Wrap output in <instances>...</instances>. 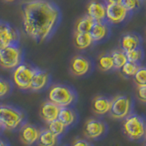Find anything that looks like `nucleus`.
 <instances>
[{"label":"nucleus","mask_w":146,"mask_h":146,"mask_svg":"<svg viewBox=\"0 0 146 146\" xmlns=\"http://www.w3.org/2000/svg\"><path fill=\"white\" fill-rule=\"evenodd\" d=\"M59 20V10L48 0H27L22 6V24L31 39L41 43L52 34Z\"/></svg>","instance_id":"obj_1"},{"label":"nucleus","mask_w":146,"mask_h":146,"mask_svg":"<svg viewBox=\"0 0 146 146\" xmlns=\"http://www.w3.org/2000/svg\"><path fill=\"white\" fill-rule=\"evenodd\" d=\"M25 120V114L20 110L9 105H0V125L7 131H15Z\"/></svg>","instance_id":"obj_2"},{"label":"nucleus","mask_w":146,"mask_h":146,"mask_svg":"<svg viewBox=\"0 0 146 146\" xmlns=\"http://www.w3.org/2000/svg\"><path fill=\"white\" fill-rule=\"evenodd\" d=\"M122 131L129 139L137 141L146 135V124L138 115H130L122 121Z\"/></svg>","instance_id":"obj_3"},{"label":"nucleus","mask_w":146,"mask_h":146,"mask_svg":"<svg viewBox=\"0 0 146 146\" xmlns=\"http://www.w3.org/2000/svg\"><path fill=\"white\" fill-rule=\"evenodd\" d=\"M48 100L58 105V107H68L76 99V95L70 88L64 85H54L48 91Z\"/></svg>","instance_id":"obj_4"},{"label":"nucleus","mask_w":146,"mask_h":146,"mask_svg":"<svg viewBox=\"0 0 146 146\" xmlns=\"http://www.w3.org/2000/svg\"><path fill=\"white\" fill-rule=\"evenodd\" d=\"M35 68L27 64H19L13 72V81L20 90H29Z\"/></svg>","instance_id":"obj_5"},{"label":"nucleus","mask_w":146,"mask_h":146,"mask_svg":"<svg viewBox=\"0 0 146 146\" xmlns=\"http://www.w3.org/2000/svg\"><path fill=\"white\" fill-rule=\"evenodd\" d=\"M21 61V50L14 44L0 52V66L6 70L17 68Z\"/></svg>","instance_id":"obj_6"},{"label":"nucleus","mask_w":146,"mask_h":146,"mask_svg":"<svg viewBox=\"0 0 146 146\" xmlns=\"http://www.w3.org/2000/svg\"><path fill=\"white\" fill-rule=\"evenodd\" d=\"M131 111V100L124 95H117L111 100L110 115L113 119L121 120L129 115Z\"/></svg>","instance_id":"obj_7"},{"label":"nucleus","mask_w":146,"mask_h":146,"mask_svg":"<svg viewBox=\"0 0 146 146\" xmlns=\"http://www.w3.org/2000/svg\"><path fill=\"white\" fill-rule=\"evenodd\" d=\"M40 131V129L31 123H26L22 125L19 130V139L21 143L27 146H32L35 143H38Z\"/></svg>","instance_id":"obj_8"},{"label":"nucleus","mask_w":146,"mask_h":146,"mask_svg":"<svg viewBox=\"0 0 146 146\" xmlns=\"http://www.w3.org/2000/svg\"><path fill=\"white\" fill-rule=\"evenodd\" d=\"M129 11L121 4H108L106 7V19L111 24H120L128 17Z\"/></svg>","instance_id":"obj_9"},{"label":"nucleus","mask_w":146,"mask_h":146,"mask_svg":"<svg viewBox=\"0 0 146 146\" xmlns=\"http://www.w3.org/2000/svg\"><path fill=\"white\" fill-rule=\"evenodd\" d=\"M105 130H106V126L102 121L96 119H89L84 124L83 133L87 138L94 140L102 136Z\"/></svg>","instance_id":"obj_10"},{"label":"nucleus","mask_w":146,"mask_h":146,"mask_svg":"<svg viewBox=\"0 0 146 146\" xmlns=\"http://www.w3.org/2000/svg\"><path fill=\"white\" fill-rule=\"evenodd\" d=\"M17 39V32L7 24L0 23V52Z\"/></svg>","instance_id":"obj_11"},{"label":"nucleus","mask_w":146,"mask_h":146,"mask_svg":"<svg viewBox=\"0 0 146 146\" xmlns=\"http://www.w3.org/2000/svg\"><path fill=\"white\" fill-rule=\"evenodd\" d=\"M59 111L60 107L48 100L41 104L39 108V116L44 121L49 123L58 118Z\"/></svg>","instance_id":"obj_12"},{"label":"nucleus","mask_w":146,"mask_h":146,"mask_svg":"<svg viewBox=\"0 0 146 146\" xmlns=\"http://www.w3.org/2000/svg\"><path fill=\"white\" fill-rule=\"evenodd\" d=\"M70 72L74 76L80 77L89 72L90 68V62L89 59L82 56H75L70 61Z\"/></svg>","instance_id":"obj_13"},{"label":"nucleus","mask_w":146,"mask_h":146,"mask_svg":"<svg viewBox=\"0 0 146 146\" xmlns=\"http://www.w3.org/2000/svg\"><path fill=\"white\" fill-rule=\"evenodd\" d=\"M87 15L95 22H102L106 19V7L102 3L92 0L87 6Z\"/></svg>","instance_id":"obj_14"},{"label":"nucleus","mask_w":146,"mask_h":146,"mask_svg":"<svg viewBox=\"0 0 146 146\" xmlns=\"http://www.w3.org/2000/svg\"><path fill=\"white\" fill-rule=\"evenodd\" d=\"M111 105V100H110L103 96H96L91 102L92 111L97 115H104L110 111Z\"/></svg>","instance_id":"obj_15"},{"label":"nucleus","mask_w":146,"mask_h":146,"mask_svg":"<svg viewBox=\"0 0 146 146\" xmlns=\"http://www.w3.org/2000/svg\"><path fill=\"white\" fill-rule=\"evenodd\" d=\"M48 79H49V77H48V72L40 70H36L35 68L34 74L31 80L30 90L34 91L41 90L48 85Z\"/></svg>","instance_id":"obj_16"},{"label":"nucleus","mask_w":146,"mask_h":146,"mask_svg":"<svg viewBox=\"0 0 146 146\" xmlns=\"http://www.w3.org/2000/svg\"><path fill=\"white\" fill-rule=\"evenodd\" d=\"M139 45H140V38L138 36L134 34L124 35L122 36L121 41V48L124 52L139 48Z\"/></svg>","instance_id":"obj_17"},{"label":"nucleus","mask_w":146,"mask_h":146,"mask_svg":"<svg viewBox=\"0 0 146 146\" xmlns=\"http://www.w3.org/2000/svg\"><path fill=\"white\" fill-rule=\"evenodd\" d=\"M58 143V136L54 135L48 129L40 131V135L38 141V146H56Z\"/></svg>","instance_id":"obj_18"},{"label":"nucleus","mask_w":146,"mask_h":146,"mask_svg":"<svg viewBox=\"0 0 146 146\" xmlns=\"http://www.w3.org/2000/svg\"><path fill=\"white\" fill-rule=\"evenodd\" d=\"M90 34L93 41H100L108 35V27L102 22H94Z\"/></svg>","instance_id":"obj_19"},{"label":"nucleus","mask_w":146,"mask_h":146,"mask_svg":"<svg viewBox=\"0 0 146 146\" xmlns=\"http://www.w3.org/2000/svg\"><path fill=\"white\" fill-rule=\"evenodd\" d=\"M94 42L90 33H77L75 32L74 44L78 49H86Z\"/></svg>","instance_id":"obj_20"},{"label":"nucleus","mask_w":146,"mask_h":146,"mask_svg":"<svg viewBox=\"0 0 146 146\" xmlns=\"http://www.w3.org/2000/svg\"><path fill=\"white\" fill-rule=\"evenodd\" d=\"M94 22L95 21L91 19L88 15L80 17L76 23L75 32L77 33H90Z\"/></svg>","instance_id":"obj_21"},{"label":"nucleus","mask_w":146,"mask_h":146,"mask_svg":"<svg viewBox=\"0 0 146 146\" xmlns=\"http://www.w3.org/2000/svg\"><path fill=\"white\" fill-rule=\"evenodd\" d=\"M58 119L66 127H68L74 123V121L76 120V113L74 111H72L71 109H68L67 107H63V108H60Z\"/></svg>","instance_id":"obj_22"},{"label":"nucleus","mask_w":146,"mask_h":146,"mask_svg":"<svg viewBox=\"0 0 146 146\" xmlns=\"http://www.w3.org/2000/svg\"><path fill=\"white\" fill-rule=\"evenodd\" d=\"M111 56L112 57L113 63H114V68L116 70H121V68L127 63L128 59L126 57V54L123 50L115 49L111 51Z\"/></svg>","instance_id":"obj_23"},{"label":"nucleus","mask_w":146,"mask_h":146,"mask_svg":"<svg viewBox=\"0 0 146 146\" xmlns=\"http://www.w3.org/2000/svg\"><path fill=\"white\" fill-rule=\"evenodd\" d=\"M98 66L102 71H109L114 68L113 59L111 55L102 54L99 57L98 59Z\"/></svg>","instance_id":"obj_24"},{"label":"nucleus","mask_w":146,"mask_h":146,"mask_svg":"<svg viewBox=\"0 0 146 146\" xmlns=\"http://www.w3.org/2000/svg\"><path fill=\"white\" fill-rule=\"evenodd\" d=\"M48 129L52 132L54 135L56 136H59L61 135L64 131L66 130V126L63 124V123L57 119L51 122L48 123Z\"/></svg>","instance_id":"obj_25"},{"label":"nucleus","mask_w":146,"mask_h":146,"mask_svg":"<svg viewBox=\"0 0 146 146\" xmlns=\"http://www.w3.org/2000/svg\"><path fill=\"white\" fill-rule=\"evenodd\" d=\"M125 54H126L128 61L132 62V63H138L139 61L141 60V58H143V49H141L139 48L129 50V51H126Z\"/></svg>","instance_id":"obj_26"},{"label":"nucleus","mask_w":146,"mask_h":146,"mask_svg":"<svg viewBox=\"0 0 146 146\" xmlns=\"http://www.w3.org/2000/svg\"><path fill=\"white\" fill-rule=\"evenodd\" d=\"M139 66L137 65L136 63H132L130 61H127V63H125V65L123 66L121 70V73L123 76L125 77H133L137 70H139Z\"/></svg>","instance_id":"obj_27"},{"label":"nucleus","mask_w":146,"mask_h":146,"mask_svg":"<svg viewBox=\"0 0 146 146\" xmlns=\"http://www.w3.org/2000/svg\"><path fill=\"white\" fill-rule=\"evenodd\" d=\"M134 83L137 87L146 86V68L140 67L139 70H137L136 74L133 76Z\"/></svg>","instance_id":"obj_28"},{"label":"nucleus","mask_w":146,"mask_h":146,"mask_svg":"<svg viewBox=\"0 0 146 146\" xmlns=\"http://www.w3.org/2000/svg\"><path fill=\"white\" fill-rule=\"evenodd\" d=\"M11 90V85L10 83L6 80L0 78V98L5 97L6 95H7Z\"/></svg>","instance_id":"obj_29"},{"label":"nucleus","mask_w":146,"mask_h":146,"mask_svg":"<svg viewBox=\"0 0 146 146\" xmlns=\"http://www.w3.org/2000/svg\"><path fill=\"white\" fill-rule=\"evenodd\" d=\"M121 4L130 12L140 7V0H122Z\"/></svg>","instance_id":"obj_30"},{"label":"nucleus","mask_w":146,"mask_h":146,"mask_svg":"<svg viewBox=\"0 0 146 146\" xmlns=\"http://www.w3.org/2000/svg\"><path fill=\"white\" fill-rule=\"evenodd\" d=\"M136 97L140 100V102L146 103V86L137 87Z\"/></svg>","instance_id":"obj_31"},{"label":"nucleus","mask_w":146,"mask_h":146,"mask_svg":"<svg viewBox=\"0 0 146 146\" xmlns=\"http://www.w3.org/2000/svg\"><path fill=\"white\" fill-rule=\"evenodd\" d=\"M72 146H90V144L87 141H85V140L78 139V140L73 141Z\"/></svg>","instance_id":"obj_32"},{"label":"nucleus","mask_w":146,"mask_h":146,"mask_svg":"<svg viewBox=\"0 0 146 146\" xmlns=\"http://www.w3.org/2000/svg\"><path fill=\"white\" fill-rule=\"evenodd\" d=\"M108 4H121L122 0H106Z\"/></svg>","instance_id":"obj_33"},{"label":"nucleus","mask_w":146,"mask_h":146,"mask_svg":"<svg viewBox=\"0 0 146 146\" xmlns=\"http://www.w3.org/2000/svg\"><path fill=\"white\" fill-rule=\"evenodd\" d=\"M0 146H8L6 143H5V141H3V140H1L0 139Z\"/></svg>","instance_id":"obj_34"},{"label":"nucleus","mask_w":146,"mask_h":146,"mask_svg":"<svg viewBox=\"0 0 146 146\" xmlns=\"http://www.w3.org/2000/svg\"><path fill=\"white\" fill-rule=\"evenodd\" d=\"M5 1H7V2H14V1H16V0H5Z\"/></svg>","instance_id":"obj_35"},{"label":"nucleus","mask_w":146,"mask_h":146,"mask_svg":"<svg viewBox=\"0 0 146 146\" xmlns=\"http://www.w3.org/2000/svg\"><path fill=\"white\" fill-rule=\"evenodd\" d=\"M145 146H146V138H145Z\"/></svg>","instance_id":"obj_36"},{"label":"nucleus","mask_w":146,"mask_h":146,"mask_svg":"<svg viewBox=\"0 0 146 146\" xmlns=\"http://www.w3.org/2000/svg\"><path fill=\"white\" fill-rule=\"evenodd\" d=\"M145 38H146V31H145Z\"/></svg>","instance_id":"obj_37"},{"label":"nucleus","mask_w":146,"mask_h":146,"mask_svg":"<svg viewBox=\"0 0 146 146\" xmlns=\"http://www.w3.org/2000/svg\"><path fill=\"white\" fill-rule=\"evenodd\" d=\"M0 126H1V125H0Z\"/></svg>","instance_id":"obj_38"}]
</instances>
